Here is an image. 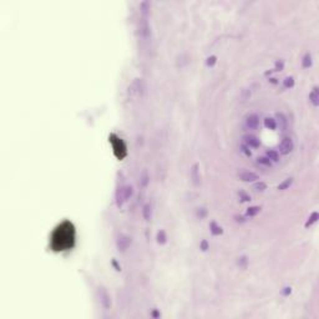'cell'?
Wrapping results in <instances>:
<instances>
[{
    "label": "cell",
    "mask_w": 319,
    "mask_h": 319,
    "mask_svg": "<svg viewBox=\"0 0 319 319\" xmlns=\"http://www.w3.org/2000/svg\"><path fill=\"white\" fill-rule=\"evenodd\" d=\"M293 147H294V145H293L292 139L289 136H285V137H283V140L279 145V152L282 155H288L293 151Z\"/></svg>",
    "instance_id": "cell-1"
},
{
    "label": "cell",
    "mask_w": 319,
    "mask_h": 319,
    "mask_svg": "<svg viewBox=\"0 0 319 319\" xmlns=\"http://www.w3.org/2000/svg\"><path fill=\"white\" fill-rule=\"evenodd\" d=\"M130 245H131V238L129 236H126V234H118V237L116 239V246H117L118 250L125 252L126 249L130 247Z\"/></svg>",
    "instance_id": "cell-2"
},
{
    "label": "cell",
    "mask_w": 319,
    "mask_h": 319,
    "mask_svg": "<svg viewBox=\"0 0 319 319\" xmlns=\"http://www.w3.org/2000/svg\"><path fill=\"white\" fill-rule=\"evenodd\" d=\"M258 125H259V117H258V115H256V113L249 115V116L246 117V120H245V126H246V129H248V130H256V129L258 127Z\"/></svg>",
    "instance_id": "cell-3"
},
{
    "label": "cell",
    "mask_w": 319,
    "mask_h": 319,
    "mask_svg": "<svg viewBox=\"0 0 319 319\" xmlns=\"http://www.w3.org/2000/svg\"><path fill=\"white\" fill-rule=\"evenodd\" d=\"M191 179L192 183L198 187L201 184V176H200V165L198 163H193L191 167Z\"/></svg>",
    "instance_id": "cell-4"
},
{
    "label": "cell",
    "mask_w": 319,
    "mask_h": 319,
    "mask_svg": "<svg viewBox=\"0 0 319 319\" xmlns=\"http://www.w3.org/2000/svg\"><path fill=\"white\" fill-rule=\"evenodd\" d=\"M238 177L241 181L243 182H253V181H257L258 179V175L252 172V171H247V170H242L238 172Z\"/></svg>",
    "instance_id": "cell-5"
},
{
    "label": "cell",
    "mask_w": 319,
    "mask_h": 319,
    "mask_svg": "<svg viewBox=\"0 0 319 319\" xmlns=\"http://www.w3.org/2000/svg\"><path fill=\"white\" fill-rule=\"evenodd\" d=\"M99 298H100V302L104 308L108 309L111 307V299H110V295L105 288H99Z\"/></svg>",
    "instance_id": "cell-6"
},
{
    "label": "cell",
    "mask_w": 319,
    "mask_h": 319,
    "mask_svg": "<svg viewBox=\"0 0 319 319\" xmlns=\"http://www.w3.org/2000/svg\"><path fill=\"white\" fill-rule=\"evenodd\" d=\"M150 25H148V21H147V18L146 16H142L141 20H140V35L143 37V39H148L150 37Z\"/></svg>",
    "instance_id": "cell-7"
},
{
    "label": "cell",
    "mask_w": 319,
    "mask_h": 319,
    "mask_svg": "<svg viewBox=\"0 0 319 319\" xmlns=\"http://www.w3.org/2000/svg\"><path fill=\"white\" fill-rule=\"evenodd\" d=\"M243 141H245V145H247L249 148H250V147L257 148V147H259V145H261L259 140H258L254 135H245V136H243Z\"/></svg>",
    "instance_id": "cell-8"
},
{
    "label": "cell",
    "mask_w": 319,
    "mask_h": 319,
    "mask_svg": "<svg viewBox=\"0 0 319 319\" xmlns=\"http://www.w3.org/2000/svg\"><path fill=\"white\" fill-rule=\"evenodd\" d=\"M126 201H127V198H126V193H125V186H122L116 192V205L118 207H121Z\"/></svg>",
    "instance_id": "cell-9"
},
{
    "label": "cell",
    "mask_w": 319,
    "mask_h": 319,
    "mask_svg": "<svg viewBox=\"0 0 319 319\" xmlns=\"http://www.w3.org/2000/svg\"><path fill=\"white\" fill-rule=\"evenodd\" d=\"M130 92L131 94H142V81L141 79H136L132 84H131V86H130Z\"/></svg>",
    "instance_id": "cell-10"
},
{
    "label": "cell",
    "mask_w": 319,
    "mask_h": 319,
    "mask_svg": "<svg viewBox=\"0 0 319 319\" xmlns=\"http://www.w3.org/2000/svg\"><path fill=\"white\" fill-rule=\"evenodd\" d=\"M309 100L314 106L319 105V89L318 86H314V89L312 90V92L309 94Z\"/></svg>",
    "instance_id": "cell-11"
},
{
    "label": "cell",
    "mask_w": 319,
    "mask_h": 319,
    "mask_svg": "<svg viewBox=\"0 0 319 319\" xmlns=\"http://www.w3.org/2000/svg\"><path fill=\"white\" fill-rule=\"evenodd\" d=\"M210 229H211V233H212L213 236H219V234L223 233L222 227L218 226L216 222H211V223H210Z\"/></svg>",
    "instance_id": "cell-12"
},
{
    "label": "cell",
    "mask_w": 319,
    "mask_h": 319,
    "mask_svg": "<svg viewBox=\"0 0 319 319\" xmlns=\"http://www.w3.org/2000/svg\"><path fill=\"white\" fill-rule=\"evenodd\" d=\"M264 126L269 130H276L277 129V121L272 117H266L264 118Z\"/></svg>",
    "instance_id": "cell-13"
},
{
    "label": "cell",
    "mask_w": 319,
    "mask_h": 319,
    "mask_svg": "<svg viewBox=\"0 0 319 319\" xmlns=\"http://www.w3.org/2000/svg\"><path fill=\"white\" fill-rule=\"evenodd\" d=\"M292 183H293V178L292 177H289V178H285L282 183H279L278 184V190L279 191H284V190H287V188H289L290 186H292Z\"/></svg>",
    "instance_id": "cell-14"
},
{
    "label": "cell",
    "mask_w": 319,
    "mask_h": 319,
    "mask_svg": "<svg viewBox=\"0 0 319 319\" xmlns=\"http://www.w3.org/2000/svg\"><path fill=\"white\" fill-rule=\"evenodd\" d=\"M167 242V236H166V232L163 229H160L157 232V243L158 245H165Z\"/></svg>",
    "instance_id": "cell-15"
},
{
    "label": "cell",
    "mask_w": 319,
    "mask_h": 319,
    "mask_svg": "<svg viewBox=\"0 0 319 319\" xmlns=\"http://www.w3.org/2000/svg\"><path fill=\"white\" fill-rule=\"evenodd\" d=\"M237 266L242 269H246L248 267V258L246 256H241L238 259H237Z\"/></svg>",
    "instance_id": "cell-16"
},
{
    "label": "cell",
    "mask_w": 319,
    "mask_h": 319,
    "mask_svg": "<svg viewBox=\"0 0 319 319\" xmlns=\"http://www.w3.org/2000/svg\"><path fill=\"white\" fill-rule=\"evenodd\" d=\"M302 66H303L304 69H308V68L312 66V55H311V54H305V55H304V58H303V60H302Z\"/></svg>",
    "instance_id": "cell-17"
},
{
    "label": "cell",
    "mask_w": 319,
    "mask_h": 319,
    "mask_svg": "<svg viewBox=\"0 0 319 319\" xmlns=\"http://www.w3.org/2000/svg\"><path fill=\"white\" fill-rule=\"evenodd\" d=\"M142 216H143V218L146 219V221H150L151 219V206L147 203V205H145L143 207H142Z\"/></svg>",
    "instance_id": "cell-18"
},
{
    "label": "cell",
    "mask_w": 319,
    "mask_h": 319,
    "mask_svg": "<svg viewBox=\"0 0 319 319\" xmlns=\"http://www.w3.org/2000/svg\"><path fill=\"white\" fill-rule=\"evenodd\" d=\"M259 212H261V207H258V206H252V207H249L248 210H247L246 216H247V217H254V216H257Z\"/></svg>",
    "instance_id": "cell-19"
},
{
    "label": "cell",
    "mask_w": 319,
    "mask_h": 319,
    "mask_svg": "<svg viewBox=\"0 0 319 319\" xmlns=\"http://www.w3.org/2000/svg\"><path fill=\"white\" fill-rule=\"evenodd\" d=\"M267 157H268L271 161L277 162V161L279 160V153H278L277 151H274V150H269V151H267Z\"/></svg>",
    "instance_id": "cell-20"
},
{
    "label": "cell",
    "mask_w": 319,
    "mask_h": 319,
    "mask_svg": "<svg viewBox=\"0 0 319 319\" xmlns=\"http://www.w3.org/2000/svg\"><path fill=\"white\" fill-rule=\"evenodd\" d=\"M319 216H318V212H313L311 216H309V218H308V221L305 222V227H309V226H312L313 223H316L317 221H318Z\"/></svg>",
    "instance_id": "cell-21"
},
{
    "label": "cell",
    "mask_w": 319,
    "mask_h": 319,
    "mask_svg": "<svg viewBox=\"0 0 319 319\" xmlns=\"http://www.w3.org/2000/svg\"><path fill=\"white\" fill-rule=\"evenodd\" d=\"M257 162L259 163V165H263V166H268V167H271L272 166V161L266 156V157H258L257 158Z\"/></svg>",
    "instance_id": "cell-22"
},
{
    "label": "cell",
    "mask_w": 319,
    "mask_h": 319,
    "mask_svg": "<svg viewBox=\"0 0 319 319\" xmlns=\"http://www.w3.org/2000/svg\"><path fill=\"white\" fill-rule=\"evenodd\" d=\"M276 117H277V120H276V121L281 122V126H279V127L284 130V129H285V126H287V120H285L284 115H283V113H279V112H278V113L276 115Z\"/></svg>",
    "instance_id": "cell-23"
},
{
    "label": "cell",
    "mask_w": 319,
    "mask_h": 319,
    "mask_svg": "<svg viewBox=\"0 0 319 319\" xmlns=\"http://www.w3.org/2000/svg\"><path fill=\"white\" fill-rule=\"evenodd\" d=\"M254 190H256L257 192H263V191L267 190V184H266L264 182L259 181V182H257V183L254 184Z\"/></svg>",
    "instance_id": "cell-24"
},
{
    "label": "cell",
    "mask_w": 319,
    "mask_h": 319,
    "mask_svg": "<svg viewBox=\"0 0 319 319\" xmlns=\"http://www.w3.org/2000/svg\"><path fill=\"white\" fill-rule=\"evenodd\" d=\"M238 196H239V200H241L242 202H248V201H250V196L247 195L245 191H239V192H238Z\"/></svg>",
    "instance_id": "cell-25"
},
{
    "label": "cell",
    "mask_w": 319,
    "mask_h": 319,
    "mask_svg": "<svg viewBox=\"0 0 319 319\" xmlns=\"http://www.w3.org/2000/svg\"><path fill=\"white\" fill-rule=\"evenodd\" d=\"M283 85H284V87H287V89L293 87V86H294V80H293V77H285L283 81Z\"/></svg>",
    "instance_id": "cell-26"
},
{
    "label": "cell",
    "mask_w": 319,
    "mask_h": 319,
    "mask_svg": "<svg viewBox=\"0 0 319 319\" xmlns=\"http://www.w3.org/2000/svg\"><path fill=\"white\" fill-rule=\"evenodd\" d=\"M147 183H148V175H147L146 171H143L141 175V186L142 187H146Z\"/></svg>",
    "instance_id": "cell-27"
},
{
    "label": "cell",
    "mask_w": 319,
    "mask_h": 319,
    "mask_svg": "<svg viewBox=\"0 0 319 319\" xmlns=\"http://www.w3.org/2000/svg\"><path fill=\"white\" fill-rule=\"evenodd\" d=\"M217 63V58L214 56V55H212V56H210L207 60H206V65L207 66H210V68H212L213 65Z\"/></svg>",
    "instance_id": "cell-28"
},
{
    "label": "cell",
    "mask_w": 319,
    "mask_h": 319,
    "mask_svg": "<svg viewBox=\"0 0 319 319\" xmlns=\"http://www.w3.org/2000/svg\"><path fill=\"white\" fill-rule=\"evenodd\" d=\"M241 151H242V152H243L247 157H250V156H252V152L249 151V147L247 146V145H245V143H243V145H241Z\"/></svg>",
    "instance_id": "cell-29"
},
{
    "label": "cell",
    "mask_w": 319,
    "mask_h": 319,
    "mask_svg": "<svg viewBox=\"0 0 319 319\" xmlns=\"http://www.w3.org/2000/svg\"><path fill=\"white\" fill-rule=\"evenodd\" d=\"M200 248L202 249L203 252L208 250V249H210V245H208V242H207L206 239H202V241H201V243H200Z\"/></svg>",
    "instance_id": "cell-30"
},
{
    "label": "cell",
    "mask_w": 319,
    "mask_h": 319,
    "mask_svg": "<svg viewBox=\"0 0 319 319\" xmlns=\"http://www.w3.org/2000/svg\"><path fill=\"white\" fill-rule=\"evenodd\" d=\"M283 66H284V63L282 61V60H278V61H276V68H274V71L283 70Z\"/></svg>",
    "instance_id": "cell-31"
},
{
    "label": "cell",
    "mask_w": 319,
    "mask_h": 319,
    "mask_svg": "<svg viewBox=\"0 0 319 319\" xmlns=\"http://www.w3.org/2000/svg\"><path fill=\"white\" fill-rule=\"evenodd\" d=\"M206 213L207 212H206V210H205V208H198V211H197V214H198L201 218H202V217H205V216H206Z\"/></svg>",
    "instance_id": "cell-32"
},
{
    "label": "cell",
    "mask_w": 319,
    "mask_h": 319,
    "mask_svg": "<svg viewBox=\"0 0 319 319\" xmlns=\"http://www.w3.org/2000/svg\"><path fill=\"white\" fill-rule=\"evenodd\" d=\"M290 287H285V288H283V290H282V293H283L284 295H288V294H290Z\"/></svg>",
    "instance_id": "cell-33"
},
{
    "label": "cell",
    "mask_w": 319,
    "mask_h": 319,
    "mask_svg": "<svg viewBox=\"0 0 319 319\" xmlns=\"http://www.w3.org/2000/svg\"><path fill=\"white\" fill-rule=\"evenodd\" d=\"M151 316H152L153 318H158V317H161V314H160V313H158L157 311H153V312L151 313Z\"/></svg>",
    "instance_id": "cell-34"
}]
</instances>
